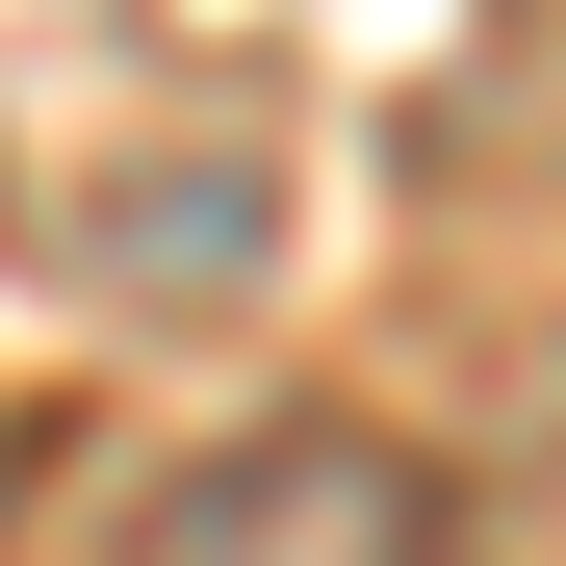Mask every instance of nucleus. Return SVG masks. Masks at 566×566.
<instances>
[{"label":"nucleus","mask_w":566,"mask_h":566,"mask_svg":"<svg viewBox=\"0 0 566 566\" xmlns=\"http://www.w3.org/2000/svg\"><path fill=\"white\" fill-rule=\"evenodd\" d=\"M129 541H155V566H258V541H463V490H438V438L258 412V438H207V463H155Z\"/></svg>","instance_id":"f257e3e1"}]
</instances>
